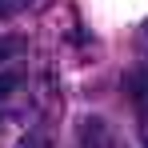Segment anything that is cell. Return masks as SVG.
I'll use <instances>...</instances> for the list:
<instances>
[{
    "mask_svg": "<svg viewBox=\"0 0 148 148\" xmlns=\"http://www.w3.org/2000/svg\"><path fill=\"white\" fill-rule=\"evenodd\" d=\"M80 148H128L112 132V124L100 120V116H84L80 120Z\"/></svg>",
    "mask_w": 148,
    "mask_h": 148,
    "instance_id": "obj_1",
    "label": "cell"
},
{
    "mask_svg": "<svg viewBox=\"0 0 148 148\" xmlns=\"http://www.w3.org/2000/svg\"><path fill=\"white\" fill-rule=\"evenodd\" d=\"M16 88H20V76L16 72H0V100H8Z\"/></svg>",
    "mask_w": 148,
    "mask_h": 148,
    "instance_id": "obj_4",
    "label": "cell"
},
{
    "mask_svg": "<svg viewBox=\"0 0 148 148\" xmlns=\"http://www.w3.org/2000/svg\"><path fill=\"white\" fill-rule=\"evenodd\" d=\"M32 0H0V20H8V16H16V12H24Z\"/></svg>",
    "mask_w": 148,
    "mask_h": 148,
    "instance_id": "obj_5",
    "label": "cell"
},
{
    "mask_svg": "<svg viewBox=\"0 0 148 148\" xmlns=\"http://www.w3.org/2000/svg\"><path fill=\"white\" fill-rule=\"evenodd\" d=\"M24 48H28V44H24V36H0V64L16 60Z\"/></svg>",
    "mask_w": 148,
    "mask_h": 148,
    "instance_id": "obj_3",
    "label": "cell"
},
{
    "mask_svg": "<svg viewBox=\"0 0 148 148\" xmlns=\"http://www.w3.org/2000/svg\"><path fill=\"white\" fill-rule=\"evenodd\" d=\"M128 96H132V108H136V124H140V140L148 148V68L128 76Z\"/></svg>",
    "mask_w": 148,
    "mask_h": 148,
    "instance_id": "obj_2",
    "label": "cell"
}]
</instances>
